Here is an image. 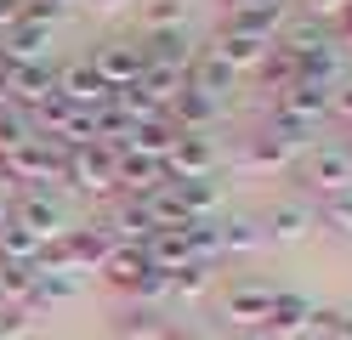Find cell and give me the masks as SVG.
Returning <instances> with one entry per match:
<instances>
[{"mask_svg": "<svg viewBox=\"0 0 352 340\" xmlns=\"http://www.w3.org/2000/svg\"><path fill=\"white\" fill-rule=\"evenodd\" d=\"M273 301H278V284H267V278H239V284L222 295V312H228L233 329H267Z\"/></svg>", "mask_w": 352, "mask_h": 340, "instance_id": "cell-1", "label": "cell"}, {"mask_svg": "<svg viewBox=\"0 0 352 340\" xmlns=\"http://www.w3.org/2000/svg\"><path fill=\"white\" fill-rule=\"evenodd\" d=\"M85 6H91V12H114L120 0H85Z\"/></svg>", "mask_w": 352, "mask_h": 340, "instance_id": "cell-17", "label": "cell"}, {"mask_svg": "<svg viewBox=\"0 0 352 340\" xmlns=\"http://www.w3.org/2000/svg\"><path fill=\"white\" fill-rule=\"evenodd\" d=\"M85 63L97 68V80H102L108 91H125V85L142 80V52H137V45H125V40H108L102 52H91Z\"/></svg>", "mask_w": 352, "mask_h": 340, "instance_id": "cell-6", "label": "cell"}, {"mask_svg": "<svg viewBox=\"0 0 352 340\" xmlns=\"http://www.w3.org/2000/svg\"><path fill=\"white\" fill-rule=\"evenodd\" d=\"M142 29L148 34H170V29H188V0H153L142 12Z\"/></svg>", "mask_w": 352, "mask_h": 340, "instance_id": "cell-12", "label": "cell"}, {"mask_svg": "<svg viewBox=\"0 0 352 340\" xmlns=\"http://www.w3.org/2000/svg\"><path fill=\"white\" fill-rule=\"evenodd\" d=\"M313 317H318V306L307 301V295H296V289H278L267 329H273V335H284V340H296V335H307V329H313Z\"/></svg>", "mask_w": 352, "mask_h": 340, "instance_id": "cell-7", "label": "cell"}, {"mask_svg": "<svg viewBox=\"0 0 352 340\" xmlns=\"http://www.w3.org/2000/svg\"><path fill=\"white\" fill-rule=\"evenodd\" d=\"M313 221H324L329 233H346V238H352V188H346V193H329V199L318 204Z\"/></svg>", "mask_w": 352, "mask_h": 340, "instance_id": "cell-13", "label": "cell"}, {"mask_svg": "<svg viewBox=\"0 0 352 340\" xmlns=\"http://www.w3.org/2000/svg\"><path fill=\"white\" fill-rule=\"evenodd\" d=\"M341 40L352 45V0H346V6H341Z\"/></svg>", "mask_w": 352, "mask_h": 340, "instance_id": "cell-16", "label": "cell"}, {"mask_svg": "<svg viewBox=\"0 0 352 340\" xmlns=\"http://www.w3.org/2000/svg\"><path fill=\"white\" fill-rule=\"evenodd\" d=\"M301 181H307V188H313V193H346L352 188V148H341V142H329V148H307L301 153Z\"/></svg>", "mask_w": 352, "mask_h": 340, "instance_id": "cell-2", "label": "cell"}, {"mask_svg": "<svg viewBox=\"0 0 352 340\" xmlns=\"http://www.w3.org/2000/svg\"><path fill=\"white\" fill-rule=\"evenodd\" d=\"M165 176L170 181H210L216 176V148L205 142V131H188V136H176V142H170Z\"/></svg>", "mask_w": 352, "mask_h": 340, "instance_id": "cell-5", "label": "cell"}, {"mask_svg": "<svg viewBox=\"0 0 352 340\" xmlns=\"http://www.w3.org/2000/svg\"><path fill=\"white\" fill-rule=\"evenodd\" d=\"M0 227H6V204H0Z\"/></svg>", "mask_w": 352, "mask_h": 340, "instance_id": "cell-18", "label": "cell"}, {"mask_svg": "<svg viewBox=\"0 0 352 340\" xmlns=\"http://www.w3.org/2000/svg\"><path fill=\"white\" fill-rule=\"evenodd\" d=\"M256 244H267L261 221H250V216H228L222 221V249L228 256H245V249H256Z\"/></svg>", "mask_w": 352, "mask_h": 340, "instance_id": "cell-11", "label": "cell"}, {"mask_svg": "<svg viewBox=\"0 0 352 340\" xmlns=\"http://www.w3.org/2000/svg\"><path fill=\"white\" fill-rule=\"evenodd\" d=\"M114 159H120V148L91 142V148L63 153V170H57V176H69L80 193H108V188H114Z\"/></svg>", "mask_w": 352, "mask_h": 340, "instance_id": "cell-4", "label": "cell"}, {"mask_svg": "<svg viewBox=\"0 0 352 340\" xmlns=\"http://www.w3.org/2000/svg\"><path fill=\"white\" fill-rule=\"evenodd\" d=\"M6 216H12L17 227H23V233H34L40 244L69 233V227H63V204L52 199V188H23V193H17V199L6 204Z\"/></svg>", "mask_w": 352, "mask_h": 340, "instance_id": "cell-3", "label": "cell"}, {"mask_svg": "<svg viewBox=\"0 0 352 340\" xmlns=\"http://www.w3.org/2000/svg\"><path fill=\"white\" fill-rule=\"evenodd\" d=\"M12 23H23V0H0V34H6Z\"/></svg>", "mask_w": 352, "mask_h": 340, "instance_id": "cell-15", "label": "cell"}, {"mask_svg": "<svg viewBox=\"0 0 352 340\" xmlns=\"http://www.w3.org/2000/svg\"><path fill=\"white\" fill-rule=\"evenodd\" d=\"M170 102H176V113L193 120V125H210V113H216V97H205V91H193V85H182Z\"/></svg>", "mask_w": 352, "mask_h": 340, "instance_id": "cell-14", "label": "cell"}, {"mask_svg": "<svg viewBox=\"0 0 352 340\" xmlns=\"http://www.w3.org/2000/svg\"><path fill=\"white\" fill-rule=\"evenodd\" d=\"M23 142H34V113L29 108H0V159H6V153H17V148H23Z\"/></svg>", "mask_w": 352, "mask_h": 340, "instance_id": "cell-10", "label": "cell"}, {"mask_svg": "<svg viewBox=\"0 0 352 340\" xmlns=\"http://www.w3.org/2000/svg\"><path fill=\"white\" fill-rule=\"evenodd\" d=\"M205 52H210V57H222L233 74H239V68H250V63H261V57H267V45H261V40H250V34L222 29V34H216V45H205Z\"/></svg>", "mask_w": 352, "mask_h": 340, "instance_id": "cell-8", "label": "cell"}, {"mask_svg": "<svg viewBox=\"0 0 352 340\" xmlns=\"http://www.w3.org/2000/svg\"><path fill=\"white\" fill-rule=\"evenodd\" d=\"M307 227H313V210H307V204H273V210L261 216V233L267 238H301Z\"/></svg>", "mask_w": 352, "mask_h": 340, "instance_id": "cell-9", "label": "cell"}]
</instances>
